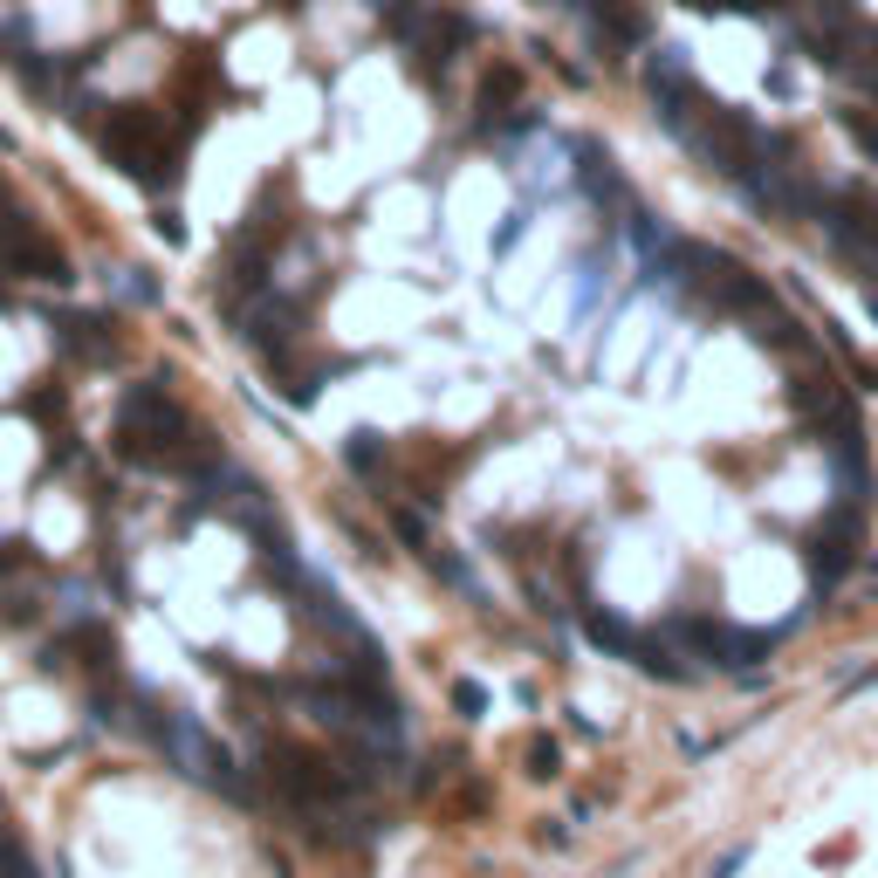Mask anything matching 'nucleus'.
Returning a JSON list of instances; mask_svg holds the SVG:
<instances>
[{"label":"nucleus","mask_w":878,"mask_h":878,"mask_svg":"<svg viewBox=\"0 0 878 878\" xmlns=\"http://www.w3.org/2000/svg\"><path fill=\"white\" fill-rule=\"evenodd\" d=\"M515 96H522V69H508V62H495V69L481 76V96H474V111H481V124H501Z\"/></svg>","instance_id":"8"},{"label":"nucleus","mask_w":878,"mask_h":878,"mask_svg":"<svg viewBox=\"0 0 878 878\" xmlns=\"http://www.w3.org/2000/svg\"><path fill=\"white\" fill-rule=\"evenodd\" d=\"M117 453L131 460L145 474H213L220 467V447L206 439L178 398L165 384H138V392H124L117 405Z\"/></svg>","instance_id":"1"},{"label":"nucleus","mask_w":878,"mask_h":878,"mask_svg":"<svg viewBox=\"0 0 878 878\" xmlns=\"http://www.w3.org/2000/svg\"><path fill=\"white\" fill-rule=\"evenodd\" d=\"M268 769L275 783L296 796V804H337L344 796V776H330L316 755H302V748H268Z\"/></svg>","instance_id":"4"},{"label":"nucleus","mask_w":878,"mask_h":878,"mask_svg":"<svg viewBox=\"0 0 878 878\" xmlns=\"http://www.w3.org/2000/svg\"><path fill=\"white\" fill-rule=\"evenodd\" d=\"M804 563H810V577H817V584H837V577L851 570V563H858V522H851V515H837V522L823 529V535H810Z\"/></svg>","instance_id":"6"},{"label":"nucleus","mask_w":878,"mask_h":878,"mask_svg":"<svg viewBox=\"0 0 878 878\" xmlns=\"http://www.w3.org/2000/svg\"><path fill=\"white\" fill-rule=\"evenodd\" d=\"M0 878H35V858H28V851H21L8 831H0Z\"/></svg>","instance_id":"13"},{"label":"nucleus","mask_w":878,"mask_h":878,"mask_svg":"<svg viewBox=\"0 0 878 878\" xmlns=\"http://www.w3.org/2000/svg\"><path fill=\"white\" fill-rule=\"evenodd\" d=\"M56 344L69 357H83V365H111V357H117V330H111V316H96V309H69V316L56 323Z\"/></svg>","instance_id":"5"},{"label":"nucleus","mask_w":878,"mask_h":878,"mask_svg":"<svg viewBox=\"0 0 878 878\" xmlns=\"http://www.w3.org/2000/svg\"><path fill=\"white\" fill-rule=\"evenodd\" d=\"M844 131H851V145H858L865 159H878V111H844Z\"/></svg>","instance_id":"12"},{"label":"nucleus","mask_w":878,"mask_h":878,"mask_svg":"<svg viewBox=\"0 0 878 878\" xmlns=\"http://www.w3.org/2000/svg\"><path fill=\"white\" fill-rule=\"evenodd\" d=\"M535 776H556V741H535Z\"/></svg>","instance_id":"16"},{"label":"nucleus","mask_w":878,"mask_h":878,"mask_svg":"<svg viewBox=\"0 0 878 878\" xmlns=\"http://www.w3.org/2000/svg\"><path fill=\"white\" fill-rule=\"evenodd\" d=\"M28 412H35V419H62V392L48 384V392H35V398H28Z\"/></svg>","instance_id":"15"},{"label":"nucleus","mask_w":878,"mask_h":878,"mask_svg":"<svg viewBox=\"0 0 878 878\" xmlns=\"http://www.w3.org/2000/svg\"><path fill=\"white\" fill-rule=\"evenodd\" d=\"M584 632L598 638V645H611V652H625V659H632V645H638V638H632V625H617V617H611V611H598V604L584 611Z\"/></svg>","instance_id":"11"},{"label":"nucleus","mask_w":878,"mask_h":878,"mask_svg":"<svg viewBox=\"0 0 878 878\" xmlns=\"http://www.w3.org/2000/svg\"><path fill=\"white\" fill-rule=\"evenodd\" d=\"M344 460H350V467H365V474H371V467H378V439H371V432H357L350 447H344Z\"/></svg>","instance_id":"14"},{"label":"nucleus","mask_w":878,"mask_h":878,"mask_svg":"<svg viewBox=\"0 0 878 878\" xmlns=\"http://www.w3.org/2000/svg\"><path fill=\"white\" fill-rule=\"evenodd\" d=\"M0 262L21 268V275H35V281H69V262L35 234V227H21L8 206H0Z\"/></svg>","instance_id":"3"},{"label":"nucleus","mask_w":878,"mask_h":878,"mask_svg":"<svg viewBox=\"0 0 878 878\" xmlns=\"http://www.w3.org/2000/svg\"><path fill=\"white\" fill-rule=\"evenodd\" d=\"M96 138H103V151H111V165H117L124 178H138L145 193H172V186H178V145H172V131H165L151 111H117V117H103Z\"/></svg>","instance_id":"2"},{"label":"nucleus","mask_w":878,"mask_h":878,"mask_svg":"<svg viewBox=\"0 0 878 878\" xmlns=\"http://www.w3.org/2000/svg\"><path fill=\"white\" fill-rule=\"evenodd\" d=\"M584 8H590V21H598L617 48L645 42V8H638V0H584Z\"/></svg>","instance_id":"7"},{"label":"nucleus","mask_w":878,"mask_h":878,"mask_svg":"<svg viewBox=\"0 0 878 878\" xmlns=\"http://www.w3.org/2000/svg\"><path fill=\"white\" fill-rule=\"evenodd\" d=\"M577 178H584V193H590V199H611V206L625 199V193H617V172H611V159H604L598 145H584V151H577Z\"/></svg>","instance_id":"10"},{"label":"nucleus","mask_w":878,"mask_h":878,"mask_svg":"<svg viewBox=\"0 0 878 878\" xmlns=\"http://www.w3.org/2000/svg\"><path fill=\"white\" fill-rule=\"evenodd\" d=\"M789 405H796V412H804V419L817 426V419H823V412H831V405H844V392H837V384L823 378V371H804V378L789 384Z\"/></svg>","instance_id":"9"}]
</instances>
